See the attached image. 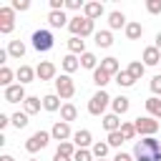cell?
<instances>
[{
	"instance_id": "obj_35",
	"label": "cell",
	"mask_w": 161,
	"mask_h": 161,
	"mask_svg": "<svg viewBox=\"0 0 161 161\" xmlns=\"http://www.w3.org/2000/svg\"><path fill=\"white\" fill-rule=\"evenodd\" d=\"M13 75H15V73H13L8 65H3V68H0V86L10 88V86H13Z\"/></svg>"
},
{
	"instance_id": "obj_20",
	"label": "cell",
	"mask_w": 161,
	"mask_h": 161,
	"mask_svg": "<svg viewBox=\"0 0 161 161\" xmlns=\"http://www.w3.org/2000/svg\"><path fill=\"white\" fill-rule=\"evenodd\" d=\"M101 123H103V128H106L108 133H113V131H121V123H123V121H118L116 113H108V116L101 118Z\"/></svg>"
},
{
	"instance_id": "obj_41",
	"label": "cell",
	"mask_w": 161,
	"mask_h": 161,
	"mask_svg": "<svg viewBox=\"0 0 161 161\" xmlns=\"http://www.w3.org/2000/svg\"><path fill=\"white\" fill-rule=\"evenodd\" d=\"M146 10L151 15H158L161 13V0H146Z\"/></svg>"
},
{
	"instance_id": "obj_21",
	"label": "cell",
	"mask_w": 161,
	"mask_h": 161,
	"mask_svg": "<svg viewBox=\"0 0 161 161\" xmlns=\"http://www.w3.org/2000/svg\"><path fill=\"white\" fill-rule=\"evenodd\" d=\"M146 111H148L151 118H161V98H158V96L146 98Z\"/></svg>"
},
{
	"instance_id": "obj_46",
	"label": "cell",
	"mask_w": 161,
	"mask_h": 161,
	"mask_svg": "<svg viewBox=\"0 0 161 161\" xmlns=\"http://www.w3.org/2000/svg\"><path fill=\"white\" fill-rule=\"evenodd\" d=\"M13 121H10V116H5V113H0V128H8Z\"/></svg>"
},
{
	"instance_id": "obj_38",
	"label": "cell",
	"mask_w": 161,
	"mask_h": 161,
	"mask_svg": "<svg viewBox=\"0 0 161 161\" xmlns=\"http://www.w3.org/2000/svg\"><path fill=\"white\" fill-rule=\"evenodd\" d=\"M123 141H126V138L121 136V131H113V133H108V138H106V143H108V146H113V148H118Z\"/></svg>"
},
{
	"instance_id": "obj_29",
	"label": "cell",
	"mask_w": 161,
	"mask_h": 161,
	"mask_svg": "<svg viewBox=\"0 0 161 161\" xmlns=\"http://www.w3.org/2000/svg\"><path fill=\"white\" fill-rule=\"evenodd\" d=\"M141 35H143V25L141 23H128L126 25V38L128 40H138Z\"/></svg>"
},
{
	"instance_id": "obj_42",
	"label": "cell",
	"mask_w": 161,
	"mask_h": 161,
	"mask_svg": "<svg viewBox=\"0 0 161 161\" xmlns=\"http://www.w3.org/2000/svg\"><path fill=\"white\" fill-rule=\"evenodd\" d=\"M151 93L153 96H161V73L151 78Z\"/></svg>"
},
{
	"instance_id": "obj_17",
	"label": "cell",
	"mask_w": 161,
	"mask_h": 161,
	"mask_svg": "<svg viewBox=\"0 0 161 161\" xmlns=\"http://www.w3.org/2000/svg\"><path fill=\"white\" fill-rule=\"evenodd\" d=\"M68 50H70L73 55H83V53H86V40L78 38V35H70V38H68Z\"/></svg>"
},
{
	"instance_id": "obj_50",
	"label": "cell",
	"mask_w": 161,
	"mask_h": 161,
	"mask_svg": "<svg viewBox=\"0 0 161 161\" xmlns=\"http://www.w3.org/2000/svg\"><path fill=\"white\" fill-rule=\"evenodd\" d=\"M0 161H15V158H13V156H8V153H5V156H0Z\"/></svg>"
},
{
	"instance_id": "obj_49",
	"label": "cell",
	"mask_w": 161,
	"mask_h": 161,
	"mask_svg": "<svg viewBox=\"0 0 161 161\" xmlns=\"http://www.w3.org/2000/svg\"><path fill=\"white\" fill-rule=\"evenodd\" d=\"M156 48H158V50H161V33H158V35H156Z\"/></svg>"
},
{
	"instance_id": "obj_4",
	"label": "cell",
	"mask_w": 161,
	"mask_h": 161,
	"mask_svg": "<svg viewBox=\"0 0 161 161\" xmlns=\"http://www.w3.org/2000/svg\"><path fill=\"white\" fill-rule=\"evenodd\" d=\"M53 43H55V38H53V33H50V30H35V33H33V48H35L38 53L50 50V48H53Z\"/></svg>"
},
{
	"instance_id": "obj_12",
	"label": "cell",
	"mask_w": 161,
	"mask_h": 161,
	"mask_svg": "<svg viewBox=\"0 0 161 161\" xmlns=\"http://www.w3.org/2000/svg\"><path fill=\"white\" fill-rule=\"evenodd\" d=\"M101 70H106L111 78H116L118 73H121V65H118V58H113V55H108V58H103L101 60Z\"/></svg>"
},
{
	"instance_id": "obj_33",
	"label": "cell",
	"mask_w": 161,
	"mask_h": 161,
	"mask_svg": "<svg viewBox=\"0 0 161 161\" xmlns=\"http://www.w3.org/2000/svg\"><path fill=\"white\" fill-rule=\"evenodd\" d=\"M108 143H103V141H96L93 146H91V153H93V158H106V153H108Z\"/></svg>"
},
{
	"instance_id": "obj_39",
	"label": "cell",
	"mask_w": 161,
	"mask_h": 161,
	"mask_svg": "<svg viewBox=\"0 0 161 161\" xmlns=\"http://www.w3.org/2000/svg\"><path fill=\"white\" fill-rule=\"evenodd\" d=\"M80 25H83V18H80V15H75V18H70L68 30H70L73 35H80Z\"/></svg>"
},
{
	"instance_id": "obj_10",
	"label": "cell",
	"mask_w": 161,
	"mask_h": 161,
	"mask_svg": "<svg viewBox=\"0 0 161 161\" xmlns=\"http://www.w3.org/2000/svg\"><path fill=\"white\" fill-rule=\"evenodd\" d=\"M35 75H38L40 80H53V78H55V65H53L50 60H40L38 68H35Z\"/></svg>"
},
{
	"instance_id": "obj_8",
	"label": "cell",
	"mask_w": 161,
	"mask_h": 161,
	"mask_svg": "<svg viewBox=\"0 0 161 161\" xmlns=\"http://www.w3.org/2000/svg\"><path fill=\"white\" fill-rule=\"evenodd\" d=\"M50 136L58 141V143H63V141H68L73 133H70V123H65V121H55V126L50 128Z\"/></svg>"
},
{
	"instance_id": "obj_25",
	"label": "cell",
	"mask_w": 161,
	"mask_h": 161,
	"mask_svg": "<svg viewBox=\"0 0 161 161\" xmlns=\"http://www.w3.org/2000/svg\"><path fill=\"white\" fill-rule=\"evenodd\" d=\"M8 55H13V58L20 60V58L25 55V43H23V40H10V43H8Z\"/></svg>"
},
{
	"instance_id": "obj_27",
	"label": "cell",
	"mask_w": 161,
	"mask_h": 161,
	"mask_svg": "<svg viewBox=\"0 0 161 161\" xmlns=\"http://www.w3.org/2000/svg\"><path fill=\"white\" fill-rule=\"evenodd\" d=\"M93 83H96V86H98V88L103 91V88H106V86L111 83V75H108L106 70H101V65H98V68L93 70Z\"/></svg>"
},
{
	"instance_id": "obj_34",
	"label": "cell",
	"mask_w": 161,
	"mask_h": 161,
	"mask_svg": "<svg viewBox=\"0 0 161 161\" xmlns=\"http://www.w3.org/2000/svg\"><path fill=\"white\" fill-rule=\"evenodd\" d=\"M116 83H118V86H123V88H131V86L136 83V78H133L128 70H121V73L116 75Z\"/></svg>"
},
{
	"instance_id": "obj_37",
	"label": "cell",
	"mask_w": 161,
	"mask_h": 161,
	"mask_svg": "<svg viewBox=\"0 0 161 161\" xmlns=\"http://www.w3.org/2000/svg\"><path fill=\"white\" fill-rule=\"evenodd\" d=\"M121 136H123L126 141H131V138L136 136V126H133V123H126V121H123V123H121Z\"/></svg>"
},
{
	"instance_id": "obj_28",
	"label": "cell",
	"mask_w": 161,
	"mask_h": 161,
	"mask_svg": "<svg viewBox=\"0 0 161 161\" xmlns=\"http://www.w3.org/2000/svg\"><path fill=\"white\" fill-rule=\"evenodd\" d=\"M75 116H78V108H75L73 103H63V108H60V121L70 123V121H75Z\"/></svg>"
},
{
	"instance_id": "obj_32",
	"label": "cell",
	"mask_w": 161,
	"mask_h": 161,
	"mask_svg": "<svg viewBox=\"0 0 161 161\" xmlns=\"http://www.w3.org/2000/svg\"><path fill=\"white\" fill-rule=\"evenodd\" d=\"M55 153L73 158V156H75V143H73V141H63V143H58V151H55Z\"/></svg>"
},
{
	"instance_id": "obj_1",
	"label": "cell",
	"mask_w": 161,
	"mask_h": 161,
	"mask_svg": "<svg viewBox=\"0 0 161 161\" xmlns=\"http://www.w3.org/2000/svg\"><path fill=\"white\" fill-rule=\"evenodd\" d=\"M133 158L136 161H161V143H158V138H153V136L141 138L133 146Z\"/></svg>"
},
{
	"instance_id": "obj_47",
	"label": "cell",
	"mask_w": 161,
	"mask_h": 161,
	"mask_svg": "<svg viewBox=\"0 0 161 161\" xmlns=\"http://www.w3.org/2000/svg\"><path fill=\"white\" fill-rule=\"evenodd\" d=\"M113 161H133V156H131V153H123V151H121V153H116V158H113Z\"/></svg>"
},
{
	"instance_id": "obj_3",
	"label": "cell",
	"mask_w": 161,
	"mask_h": 161,
	"mask_svg": "<svg viewBox=\"0 0 161 161\" xmlns=\"http://www.w3.org/2000/svg\"><path fill=\"white\" fill-rule=\"evenodd\" d=\"M50 138H53V136H50L48 131H35V133L25 141V151H28V153H38L40 148H45V146H48V141H50Z\"/></svg>"
},
{
	"instance_id": "obj_48",
	"label": "cell",
	"mask_w": 161,
	"mask_h": 161,
	"mask_svg": "<svg viewBox=\"0 0 161 161\" xmlns=\"http://www.w3.org/2000/svg\"><path fill=\"white\" fill-rule=\"evenodd\" d=\"M53 161H73V158H68V156H60V153H55V156H53Z\"/></svg>"
},
{
	"instance_id": "obj_9",
	"label": "cell",
	"mask_w": 161,
	"mask_h": 161,
	"mask_svg": "<svg viewBox=\"0 0 161 161\" xmlns=\"http://www.w3.org/2000/svg\"><path fill=\"white\" fill-rule=\"evenodd\" d=\"M28 96H25V86H20V83H13L10 88H5V101L8 103H20V101H25Z\"/></svg>"
},
{
	"instance_id": "obj_45",
	"label": "cell",
	"mask_w": 161,
	"mask_h": 161,
	"mask_svg": "<svg viewBox=\"0 0 161 161\" xmlns=\"http://www.w3.org/2000/svg\"><path fill=\"white\" fill-rule=\"evenodd\" d=\"M65 8V0H50V10H63Z\"/></svg>"
},
{
	"instance_id": "obj_15",
	"label": "cell",
	"mask_w": 161,
	"mask_h": 161,
	"mask_svg": "<svg viewBox=\"0 0 161 161\" xmlns=\"http://www.w3.org/2000/svg\"><path fill=\"white\" fill-rule=\"evenodd\" d=\"M101 15H103V3H86V8H83V18L96 20V18H101Z\"/></svg>"
},
{
	"instance_id": "obj_24",
	"label": "cell",
	"mask_w": 161,
	"mask_h": 161,
	"mask_svg": "<svg viewBox=\"0 0 161 161\" xmlns=\"http://www.w3.org/2000/svg\"><path fill=\"white\" fill-rule=\"evenodd\" d=\"M93 38H96V45H98V48H111V45H113V35H111V30H98Z\"/></svg>"
},
{
	"instance_id": "obj_51",
	"label": "cell",
	"mask_w": 161,
	"mask_h": 161,
	"mask_svg": "<svg viewBox=\"0 0 161 161\" xmlns=\"http://www.w3.org/2000/svg\"><path fill=\"white\" fill-rule=\"evenodd\" d=\"M96 161H106V158H96Z\"/></svg>"
},
{
	"instance_id": "obj_16",
	"label": "cell",
	"mask_w": 161,
	"mask_h": 161,
	"mask_svg": "<svg viewBox=\"0 0 161 161\" xmlns=\"http://www.w3.org/2000/svg\"><path fill=\"white\" fill-rule=\"evenodd\" d=\"M60 65H63V70L70 75V73H75L78 68H80V58H75L73 53H68V55H63V60H60Z\"/></svg>"
},
{
	"instance_id": "obj_19",
	"label": "cell",
	"mask_w": 161,
	"mask_h": 161,
	"mask_svg": "<svg viewBox=\"0 0 161 161\" xmlns=\"http://www.w3.org/2000/svg\"><path fill=\"white\" fill-rule=\"evenodd\" d=\"M111 108H113V113H116V116H123V113L131 108V101H128L126 96H118V98H113V101H111Z\"/></svg>"
},
{
	"instance_id": "obj_23",
	"label": "cell",
	"mask_w": 161,
	"mask_h": 161,
	"mask_svg": "<svg viewBox=\"0 0 161 161\" xmlns=\"http://www.w3.org/2000/svg\"><path fill=\"white\" fill-rule=\"evenodd\" d=\"M43 108L50 111V113L58 111V108H63V106H60V96H58V93H48V96H43Z\"/></svg>"
},
{
	"instance_id": "obj_14",
	"label": "cell",
	"mask_w": 161,
	"mask_h": 161,
	"mask_svg": "<svg viewBox=\"0 0 161 161\" xmlns=\"http://www.w3.org/2000/svg\"><path fill=\"white\" fill-rule=\"evenodd\" d=\"M48 23H50V28H63V25L70 23V18H65L63 10H50L48 13Z\"/></svg>"
},
{
	"instance_id": "obj_11",
	"label": "cell",
	"mask_w": 161,
	"mask_h": 161,
	"mask_svg": "<svg viewBox=\"0 0 161 161\" xmlns=\"http://www.w3.org/2000/svg\"><path fill=\"white\" fill-rule=\"evenodd\" d=\"M73 143H75L78 148H88V146H93V136H91V131H88V128L75 131V133H73Z\"/></svg>"
},
{
	"instance_id": "obj_18",
	"label": "cell",
	"mask_w": 161,
	"mask_h": 161,
	"mask_svg": "<svg viewBox=\"0 0 161 161\" xmlns=\"http://www.w3.org/2000/svg\"><path fill=\"white\" fill-rule=\"evenodd\" d=\"M15 78L20 80V86H25V83H33V78H35V70H33L30 65H20V68L15 70Z\"/></svg>"
},
{
	"instance_id": "obj_36",
	"label": "cell",
	"mask_w": 161,
	"mask_h": 161,
	"mask_svg": "<svg viewBox=\"0 0 161 161\" xmlns=\"http://www.w3.org/2000/svg\"><path fill=\"white\" fill-rule=\"evenodd\" d=\"M10 121H13V126L20 131V128H25V126H28V113H25V111H23V113L18 111V113H13V116H10Z\"/></svg>"
},
{
	"instance_id": "obj_40",
	"label": "cell",
	"mask_w": 161,
	"mask_h": 161,
	"mask_svg": "<svg viewBox=\"0 0 161 161\" xmlns=\"http://www.w3.org/2000/svg\"><path fill=\"white\" fill-rule=\"evenodd\" d=\"M73 161H96V158H93V153L88 148H78L75 156H73Z\"/></svg>"
},
{
	"instance_id": "obj_6",
	"label": "cell",
	"mask_w": 161,
	"mask_h": 161,
	"mask_svg": "<svg viewBox=\"0 0 161 161\" xmlns=\"http://www.w3.org/2000/svg\"><path fill=\"white\" fill-rule=\"evenodd\" d=\"M55 93H58L60 98H73V93H75V83H73V78H70L68 73H63V75L55 78Z\"/></svg>"
},
{
	"instance_id": "obj_22",
	"label": "cell",
	"mask_w": 161,
	"mask_h": 161,
	"mask_svg": "<svg viewBox=\"0 0 161 161\" xmlns=\"http://www.w3.org/2000/svg\"><path fill=\"white\" fill-rule=\"evenodd\" d=\"M108 25H111V30H118V28H126L128 23H126V15H123L121 10H113V13L108 15Z\"/></svg>"
},
{
	"instance_id": "obj_26",
	"label": "cell",
	"mask_w": 161,
	"mask_h": 161,
	"mask_svg": "<svg viewBox=\"0 0 161 161\" xmlns=\"http://www.w3.org/2000/svg\"><path fill=\"white\" fill-rule=\"evenodd\" d=\"M23 106H25V113H28V116H33V113H38V111H40L43 101H40L38 96H28V98L23 101Z\"/></svg>"
},
{
	"instance_id": "obj_7",
	"label": "cell",
	"mask_w": 161,
	"mask_h": 161,
	"mask_svg": "<svg viewBox=\"0 0 161 161\" xmlns=\"http://www.w3.org/2000/svg\"><path fill=\"white\" fill-rule=\"evenodd\" d=\"M15 28V10L13 8H0V33L10 35Z\"/></svg>"
},
{
	"instance_id": "obj_43",
	"label": "cell",
	"mask_w": 161,
	"mask_h": 161,
	"mask_svg": "<svg viewBox=\"0 0 161 161\" xmlns=\"http://www.w3.org/2000/svg\"><path fill=\"white\" fill-rule=\"evenodd\" d=\"M10 8L23 13V10H28V8H30V3H28V0H13V3H10Z\"/></svg>"
},
{
	"instance_id": "obj_2",
	"label": "cell",
	"mask_w": 161,
	"mask_h": 161,
	"mask_svg": "<svg viewBox=\"0 0 161 161\" xmlns=\"http://www.w3.org/2000/svg\"><path fill=\"white\" fill-rule=\"evenodd\" d=\"M113 98L106 93V91H98V93H93L91 96V101H88V113L91 116H101L106 108H108V103H111Z\"/></svg>"
},
{
	"instance_id": "obj_5",
	"label": "cell",
	"mask_w": 161,
	"mask_h": 161,
	"mask_svg": "<svg viewBox=\"0 0 161 161\" xmlns=\"http://www.w3.org/2000/svg\"><path fill=\"white\" fill-rule=\"evenodd\" d=\"M133 126H136V133H141L143 138H146V136H153V133L158 131V121L151 118V116H138V118L133 121Z\"/></svg>"
},
{
	"instance_id": "obj_52",
	"label": "cell",
	"mask_w": 161,
	"mask_h": 161,
	"mask_svg": "<svg viewBox=\"0 0 161 161\" xmlns=\"http://www.w3.org/2000/svg\"><path fill=\"white\" fill-rule=\"evenodd\" d=\"M30 161H35V158H30Z\"/></svg>"
},
{
	"instance_id": "obj_44",
	"label": "cell",
	"mask_w": 161,
	"mask_h": 161,
	"mask_svg": "<svg viewBox=\"0 0 161 161\" xmlns=\"http://www.w3.org/2000/svg\"><path fill=\"white\" fill-rule=\"evenodd\" d=\"M65 8L68 10H80V8H86V3H80V0H65Z\"/></svg>"
},
{
	"instance_id": "obj_31",
	"label": "cell",
	"mask_w": 161,
	"mask_h": 161,
	"mask_svg": "<svg viewBox=\"0 0 161 161\" xmlns=\"http://www.w3.org/2000/svg\"><path fill=\"white\" fill-rule=\"evenodd\" d=\"M126 70H128V73H131V75H133L136 80H141V75L146 73V65H143L141 60H131V65H128Z\"/></svg>"
},
{
	"instance_id": "obj_30",
	"label": "cell",
	"mask_w": 161,
	"mask_h": 161,
	"mask_svg": "<svg viewBox=\"0 0 161 161\" xmlns=\"http://www.w3.org/2000/svg\"><path fill=\"white\" fill-rule=\"evenodd\" d=\"M80 65H83V68H88V70H96V68H98V58H96L93 53H88V50H86V53L80 55Z\"/></svg>"
},
{
	"instance_id": "obj_13",
	"label": "cell",
	"mask_w": 161,
	"mask_h": 161,
	"mask_svg": "<svg viewBox=\"0 0 161 161\" xmlns=\"http://www.w3.org/2000/svg\"><path fill=\"white\" fill-rule=\"evenodd\" d=\"M143 65H158L161 63V50L156 48V45H148L146 50H143Z\"/></svg>"
}]
</instances>
